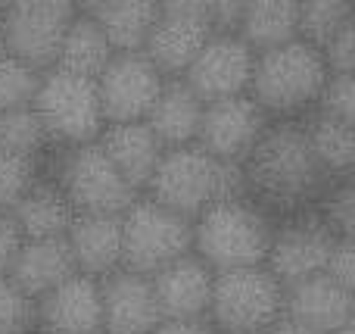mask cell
<instances>
[{
  "instance_id": "cell-1",
  "label": "cell",
  "mask_w": 355,
  "mask_h": 334,
  "mask_svg": "<svg viewBox=\"0 0 355 334\" xmlns=\"http://www.w3.org/2000/svg\"><path fill=\"white\" fill-rule=\"evenodd\" d=\"M240 169L246 200L275 222L315 212L324 187L334 181L315 160L302 119H271Z\"/></svg>"
},
{
  "instance_id": "cell-2",
  "label": "cell",
  "mask_w": 355,
  "mask_h": 334,
  "mask_svg": "<svg viewBox=\"0 0 355 334\" xmlns=\"http://www.w3.org/2000/svg\"><path fill=\"white\" fill-rule=\"evenodd\" d=\"M331 69L318 47L302 37L256 53L250 78V97L265 110L268 119H302L315 112Z\"/></svg>"
},
{
  "instance_id": "cell-3",
  "label": "cell",
  "mask_w": 355,
  "mask_h": 334,
  "mask_svg": "<svg viewBox=\"0 0 355 334\" xmlns=\"http://www.w3.org/2000/svg\"><path fill=\"white\" fill-rule=\"evenodd\" d=\"M144 197L193 222L206 206L225 197H246L243 169L234 162H218L196 144L172 147L162 153Z\"/></svg>"
},
{
  "instance_id": "cell-4",
  "label": "cell",
  "mask_w": 355,
  "mask_h": 334,
  "mask_svg": "<svg viewBox=\"0 0 355 334\" xmlns=\"http://www.w3.org/2000/svg\"><path fill=\"white\" fill-rule=\"evenodd\" d=\"M275 237V219L252 200L225 197L193 219V253L212 272L265 266Z\"/></svg>"
},
{
  "instance_id": "cell-5",
  "label": "cell",
  "mask_w": 355,
  "mask_h": 334,
  "mask_svg": "<svg viewBox=\"0 0 355 334\" xmlns=\"http://www.w3.org/2000/svg\"><path fill=\"white\" fill-rule=\"evenodd\" d=\"M41 172L60 185L75 216H122L141 194L116 172L97 141L81 147L50 150L41 160Z\"/></svg>"
},
{
  "instance_id": "cell-6",
  "label": "cell",
  "mask_w": 355,
  "mask_h": 334,
  "mask_svg": "<svg viewBox=\"0 0 355 334\" xmlns=\"http://www.w3.org/2000/svg\"><path fill=\"white\" fill-rule=\"evenodd\" d=\"M284 319V285L268 266L215 272L206 322L218 334H265Z\"/></svg>"
},
{
  "instance_id": "cell-7",
  "label": "cell",
  "mask_w": 355,
  "mask_h": 334,
  "mask_svg": "<svg viewBox=\"0 0 355 334\" xmlns=\"http://www.w3.org/2000/svg\"><path fill=\"white\" fill-rule=\"evenodd\" d=\"M31 110L41 119L53 150L91 144L106 128L94 78H81L62 69H47L41 75Z\"/></svg>"
},
{
  "instance_id": "cell-8",
  "label": "cell",
  "mask_w": 355,
  "mask_h": 334,
  "mask_svg": "<svg viewBox=\"0 0 355 334\" xmlns=\"http://www.w3.org/2000/svg\"><path fill=\"white\" fill-rule=\"evenodd\" d=\"M193 250V222L159 206L150 197H137L122 212V269L153 275L162 266Z\"/></svg>"
},
{
  "instance_id": "cell-9",
  "label": "cell",
  "mask_w": 355,
  "mask_h": 334,
  "mask_svg": "<svg viewBox=\"0 0 355 334\" xmlns=\"http://www.w3.org/2000/svg\"><path fill=\"white\" fill-rule=\"evenodd\" d=\"M78 6L69 0H12L0 6V35L10 56L37 72L53 69L66 28Z\"/></svg>"
},
{
  "instance_id": "cell-10",
  "label": "cell",
  "mask_w": 355,
  "mask_h": 334,
  "mask_svg": "<svg viewBox=\"0 0 355 334\" xmlns=\"http://www.w3.org/2000/svg\"><path fill=\"white\" fill-rule=\"evenodd\" d=\"M209 37H212V28L206 19V0H168L156 10L153 28L141 53L166 78H181Z\"/></svg>"
},
{
  "instance_id": "cell-11",
  "label": "cell",
  "mask_w": 355,
  "mask_h": 334,
  "mask_svg": "<svg viewBox=\"0 0 355 334\" xmlns=\"http://www.w3.org/2000/svg\"><path fill=\"white\" fill-rule=\"evenodd\" d=\"M94 85L106 125L144 122L166 85V75L144 53H116Z\"/></svg>"
},
{
  "instance_id": "cell-12",
  "label": "cell",
  "mask_w": 355,
  "mask_h": 334,
  "mask_svg": "<svg viewBox=\"0 0 355 334\" xmlns=\"http://www.w3.org/2000/svg\"><path fill=\"white\" fill-rule=\"evenodd\" d=\"M334 241L337 235L315 212L284 219V222H275V237H271L265 266L284 287L306 281L312 275H324Z\"/></svg>"
},
{
  "instance_id": "cell-13",
  "label": "cell",
  "mask_w": 355,
  "mask_h": 334,
  "mask_svg": "<svg viewBox=\"0 0 355 334\" xmlns=\"http://www.w3.org/2000/svg\"><path fill=\"white\" fill-rule=\"evenodd\" d=\"M252 66L256 53L240 41V35H212L184 69L181 81L202 103H215L250 91Z\"/></svg>"
},
{
  "instance_id": "cell-14",
  "label": "cell",
  "mask_w": 355,
  "mask_h": 334,
  "mask_svg": "<svg viewBox=\"0 0 355 334\" xmlns=\"http://www.w3.org/2000/svg\"><path fill=\"white\" fill-rule=\"evenodd\" d=\"M271 119L265 116V110L250 97H227L206 103L200 122V135H196V147L206 150L212 160L218 162H240L250 156V150L256 147V141L262 137V131L268 128Z\"/></svg>"
},
{
  "instance_id": "cell-15",
  "label": "cell",
  "mask_w": 355,
  "mask_h": 334,
  "mask_svg": "<svg viewBox=\"0 0 355 334\" xmlns=\"http://www.w3.org/2000/svg\"><path fill=\"white\" fill-rule=\"evenodd\" d=\"M212 281H215V272L193 250L150 275L162 322L166 319L168 322H196V319H206L209 300H212Z\"/></svg>"
},
{
  "instance_id": "cell-16",
  "label": "cell",
  "mask_w": 355,
  "mask_h": 334,
  "mask_svg": "<svg viewBox=\"0 0 355 334\" xmlns=\"http://www.w3.org/2000/svg\"><path fill=\"white\" fill-rule=\"evenodd\" d=\"M97 285L103 334H153V328L162 322L147 275L116 269Z\"/></svg>"
},
{
  "instance_id": "cell-17",
  "label": "cell",
  "mask_w": 355,
  "mask_h": 334,
  "mask_svg": "<svg viewBox=\"0 0 355 334\" xmlns=\"http://www.w3.org/2000/svg\"><path fill=\"white\" fill-rule=\"evenodd\" d=\"M35 334H103L100 285L87 275H72L35 300Z\"/></svg>"
},
{
  "instance_id": "cell-18",
  "label": "cell",
  "mask_w": 355,
  "mask_h": 334,
  "mask_svg": "<svg viewBox=\"0 0 355 334\" xmlns=\"http://www.w3.org/2000/svg\"><path fill=\"white\" fill-rule=\"evenodd\" d=\"M284 319L306 328L337 334L352 325V287L337 285L327 275H312L306 281L284 287Z\"/></svg>"
},
{
  "instance_id": "cell-19",
  "label": "cell",
  "mask_w": 355,
  "mask_h": 334,
  "mask_svg": "<svg viewBox=\"0 0 355 334\" xmlns=\"http://www.w3.org/2000/svg\"><path fill=\"white\" fill-rule=\"evenodd\" d=\"M75 272L100 281L122 269V216H75L66 231Z\"/></svg>"
},
{
  "instance_id": "cell-20",
  "label": "cell",
  "mask_w": 355,
  "mask_h": 334,
  "mask_svg": "<svg viewBox=\"0 0 355 334\" xmlns=\"http://www.w3.org/2000/svg\"><path fill=\"white\" fill-rule=\"evenodd\" d=\"M97 144L103 147V153L110 156L116 172L122 175L137 194H144L147 181L153 178L156 166H159L162 153H166V147H162L159 137L150 131L147 122L106 125V128L100 131Z\"/></svg>"
},
{
  "instance_id": "cell-21",
  "label": "cell",
  "mask_w": 355,
  "mask_h": 334,
  "mask_svg": "<svg viewBox=\"0 0 355 334\" xmlns=\"http://www.w3.org/2000/svg\"><path fill=\"white\" fill-rule=\"evenodd\" d=\"M75 262L69 253L66 237H47V241H25L12 262L6 278L31 300H41L53 287H60L66 278H72Z\"/></svg>"
},
{
  "instance_id": "cell-22",
  "label": "cell",
  "mask_w": 355,
  "mask_h": 334,
  "mask_svg": "<svg viewBox=\"0 0 355 334\" xmlns=\"http://www.w3.org/2000/svg\"><path fill=\"white\" fill-rule=\"evenodd\" d=\"M202 110H206V103L181 78H166L153 110L147 112L144 122L150 125V131L159 137V144L166 150L187 147V144H196Z\"/></svg>"
},
{
  "instance_id": "cell-23",
  "label": "cell",
  "mask_w": 355,
  "mask_h": 334,
  "mask_svg": "<svg viewBox=\"0 0 355 334\" xmlns=\"http://www.w3.org/2000/svg\"><path fill=\"white\" fill-rule=\"evenodd\" d=\"M10 216L25 241H47V237H66L75 210L66 200V194L60 191V185L41 172Z\"/></svg>"
},
{
  "instance_id": "cell-24",
  "label": "cell",
  "mask_w": 355,
  "mask_h": 334,
  "mask_svg": "<svg viewBox=\"0 0 355 334\" xmlns=\"http://www.w3.org/2000/svg\"><path fill=\"white\" fill-rule=\"evenodd\" d=\"M116 53H141L159 3L153 0H97L81 3Z\"/></svg>"
},
{
  "instance_id": "cell-25",
  "label": "cell",
  "mask_w": 355,
  "mask_h": 334,
  "mask_svg": "<svg viewBox=\"0 0 355 334\" xmlns=\"http://www.w3.org/2000/svg\"><path fill=\"white\" fill-rule=\"evenodd\" d=\"M296 19H300V0H243L237 35L252 53H265L293 41Z\"/></svg>"
},
{
  "instance_id": "cell-26",
  "label": "cell",
  "mask_w": 355,
  "mask_h": 334,
  "mask_svg": "<svg viewBox=\"0 0 355 334\" xmlns=\"http://www.w3.org/2000/svg\"><path fill=\"white\" fill-rule=\"evenodd\" d=\"M112 56H116V50L110 47V41L103 37V31H100L97 22L78 6L72 25H69L66 35H62V44H60V53H56L53 69L81 75V78H97Z\"/></svg>"
},
{
  "instance_id": "cell-27",
  "label": "cell",
  "mask_w": 355,
  "mask_h": 334,
  "mask_svg": "<svg viewBox=\"0 0 355 334\" xmlns=\"http://www.w3.org/2000/svg\"><path fill=\"white\" fill-rule=\"evenodd\" d=\"M302 122H306L309 147H312L315 160L324 169L327 178H349L355 160L352 122L324 116V112H309V116H302Z\"/></svg>"
},
{
  "instance_id": "cell-28",
  "label": "cell",
  "mask_w": 355,
  "mask_h": 334,
  "mask_svg": "<svg viewBox=\"0 0 355 334\" xmlns=\"http://www.w3.org/2000/svg\"><path fill=\"white\" fill-rule=\"evenodd\" d=\"M349 25H355V10L349 0H306V3H300L296 37L321 50L331 37H337Z\"/></svg>"
},
{
  "instance_id": "cell-29",
  "label": "cell",
  "mask_w": 355,
  "mask_h": 334,
  "mask_svg": "<svg viewBox=\"0 0 355 334\" xmlns=\"http://www.w3.org/2000/svg\"><path fill=\"white\" fill-rule=\"evenodd\" d=\"M0 150L16 156H28V160L41 162L50 153V141L44 135L41 119L35 116V110H12L0 112Z\"/></svg>"
},
{
  "instance_id": "cell-30",
  "label": "cell",
  "mask_w": 355,
  "mask_h": 334,
  "mask_svg": "<svg viewBox=\"0 0 355 334\" xmlns=\"http://www.w3.org/2000/svg\"><path fill=\"white\" fill-rule=\"evenodd\" d=\"M41 75L44 72L31 69L28 62L16 60V56H10V53L0 56V112L28 110L35 103Z\"/></svg>"
},
{
  "instance_id": "cell-31",
  "label": "cell",
  "mask_w": 355,
  "mask_h": 334,
  "mask_svg": "<svg viewBox=\"0 0 355 334\" xmlns=\"http://www.w3.org/2000/svg\"><path fill=\"white\" fill-rule=\"evenodd\" d=\"M41 175V162L0 150V212H12L16 203Z\"/></svg>"
},
{
  "instance_id": "cell-32",
  "label": "cell",
  "mask_w": 355,
  "mask_h": 334,
  "mask_svg": "<svg viewBox=\"0 0 355 334\" xmlns=\"http://www.w3.org/2000/svg\"><path fill=\"white\" fill-rule=\"evenodd\" d=\"M0 334H35V300L0 275Z\"/></svg>"
},
{
  "instance_id": "cell-33",
  "label": "cell",
  "mask_w": 355,
  "mask_h": 334,
  "mask_svg": "<svg viewBox=\"0 0 355 334\" xmlns=\"http://www.w3.org/2000/svg\"><path fill=\"white\" fill-rule=\"evenodd\" d=\"M315 112H324V116L352 122V112H355V78L352 75H331L318 97Z\"/></svg>"
},
{
  "instance_id": "cell-34",
  "label": "cell",
  "mask_w": 355,
  "mask_h": 334,
  "mask_svg": "<svg viewBox=\"0 0 355 334\" xmlns=\"http://www.w3.org/2000/svg\"><path fill=\"white\" fill-rule=\"evenodd\" d=\"M321 56H324L331 75H352V69H355V25L343 28L337 37H331V41L321 47Z\"/></svg>"
},
{
  "instance_id": "cell-35",
  "label": "cell",
  "mask_w": 355,
  "mask_h": 334,
  "mask_svg": "<svg viewBox=\"0 0 355 334\" xmlns=\"http://www.w3.org/2000/svg\"><path fill=\"white\" fill-rule=\"evenodd\" d=\"M355 244L352 237H337L334 241V250L327 256V266H324V275L334 278L337 285L343 287H352L355 285Z\"/></svg>"
},
{
  "instance_id": "cell-36",
  "label": "cell",
  "mask_w": 355,
  "mask_h": 334,
  "mask_svg": "<svg viewBox=\"0 0 355 334\" xmlns=\"http://www.w3.org/2000/svg\"><path fill=\"white\" fill-rule=\"evenodd\" d=\"M22 244H25V237L19 231V225L12 222V216L10 212H0V275H10Z\"/></svg>"
},
{
  "instance_id": "cell-37",
  "label": "cell",
  "mask_w": 355,
  "mask_h": 334,
  "mask_svg": "<svg viewBox=\"0 0 355 334\" xmlns=\"http://www.w3.org/2000/svg\"><path fill=\"white\" fill-rule=\"evenodd\" d=\"M153 334H218L206 319H196V322H159L153 328Z\"/></svg>"
},
{
  "instance_id": "cell-38",
  "label": "cell",
  "mask_w": 355,
  "mask_h": 334,
  "mask_svg": "<svg viewBox=\"0 0 355 334\" xmlns=\"http://www.w3.org/2000/svg\"><path fill=\"white\" fill-rule=\"evenodd\" d=\"M265 334H324V331H315V328H306V325H300V322L281 319V322H275Z\"/></svg>"
},
{
  "instance_id": "cell-39",
  "label": "cell",
  "mask_w": 355,
  "mask_h": 334,
  "mask_svg": "<svg viewBox=\"0 0 355 334\" xmlns=\"http://www.w3.org/2000/svg\"><path fill=\"white\" fill-rule=\"evenodd\" d=\"M0 6H3V3H0ZM6 53V47H3V35H0V56H3Z\"/></svg>"
}]
</instances>
